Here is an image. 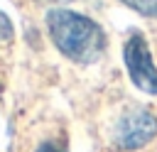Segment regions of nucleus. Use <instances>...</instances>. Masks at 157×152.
I'll return each mask as SVG.
<instances>
[{
    "mask_svg": "<svg viewBox=\"0 0 157 152\" xmlns=\"http://www.w3.org/2000/svg\"><path fill=\"white\" fill-rule=\"evenodd\" d=\"M125 2L128 7L137 10L140 15H147V17H157V0H120Z\"/></svg>",
    "mask_w": 157,
    "mask_h": 152,
    "instance_id": "20e7f679",
    "label": "nucleus"
},
{
    "mask_svg": "<svg viewBox=\"0 0 157 152\" xmlns=\"http://www.w3.org/2000/svg\"><path fill=\"white\" fill-rule=\"evenodd\" d=\"M12 37H15V32H12V22H10V17H7L5 12H0V44L12 42Z\"/></svg>",
    "mask_w": 157,
    "mask_h": 152,
    "instance_id": "39448f33",
    "label": "nucleus"
},
{
    "mask_svg": "<svg viewBox=\"0 0 157 152\" xmlns=\"http://www.w3.org/2000/svg\"><path fill=\"white\" fill-rule=\"evenodd\" d=\"M47 29L56 49L78 64H93L105 51L103 29L86 15L66 7H54L47 12Z\"/></svg>",
    "mask_w": 157,
    "mask_h": 152,
    "instance_id": "f257e3e1",
    "label": "nucleus"
},
{
    "mask_svg": "<svg viewBox=\"0 0 157 152\" xmlns=\"http://www.w3.org/2000/svg\"><path fill=\"white\" fill-rule=\"evenodd\" d=\"M157 135V118L150 110H130L115 125V145L120 150H137Z\"/></svg>",
    "mask_w": 157,
    "mask_h": 152,
    "instance_id": "7ed1b4c3",
    "label": "nucleus"
},
{
    "mask_svg": "<svg viewBox=\"0 0 157 152\" xmlns=\"http://www.w3.org/2000/svg\"><path fill=\"white\" fill-rule=\"evenodd\" d=\"M123 59H125V69L132 78V83L145 91V93H157V66L152 61L150 47L145 42L142 34H130L123 49Z\"/></svg>",
    "mask_w": 157,
    "mask_h": 152,
    "instance_id": "f03ea898",
    "label": "nucleus"
},
{
    "mask_svg": "<svg viewBox=\"0 0 157 152\" xmlns=\"http://www.w3.org/2000/svg\"><path fill=\"white\" fill-rule=\"evenodd\" d=\"M39 152H64V147H59L56 142H44L39 145Z\"/></svg>",
    "mask_w": 157,
    "mask_h": 152,
    "instance_id": "423d86ee",
    "label": "nucleus"
}]
</instances>
